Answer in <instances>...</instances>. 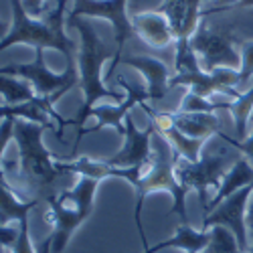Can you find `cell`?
Segmentation results:
<instances>
[{
  "mask_svg": "<svg viewBox=\"0 0 253 253\" xmlns=\"http://www.w3.org/2000/svg\"><path fill=\"white\" fill-rule=\"evenodd\" d=\"M67 27H73L79 33V49H77V71H79V85L83 91V108L79 116L73 120L77 134H75V146H73V156L77 158L79 142L85 134V122L91 118V110L95 108L97 99H112L114 103L124 101L120 93L108 89L103 83V63L108 59L116 61L118 49L116 45L105 43L97 29L93 27L91 18H73L67 20Z\"/></svg>",
  "mask_w": 253,
  "mask_h": 253,
  "instance_id": "cell-1",
  "label": "cell"
},
{
  "mask_svg": "<svg viewBox=\"0 0 253 253\" xmlns=\"http://www.w3.org/2000/svg\"><path fill=\"white\" fill-rule=\"evenodd\" d=\"M67 0H57L55 10L45 18H33L27 14L23 0H10L12 25L4 33L0 49L6 51L12 45H29L37 49H53L65 57L67 67H77V45L63 31V12Z\"/></svg>",
  "mask_w": 253,
  "mask_h": 253,
  "instance_id": "cell-2",
  "label": "cell"
},
{
  "mask_svg": "<svg viewBox=\"0 0 253 253\" xmlns=\"http://www.w3.org/2000/svg\"><path fill=\"white\" fill-rule=\"evenodd\" d=\"M176 164L178 156L172 150V146L168 144V140L160 134H154L152 138V160L146 168V174L138 182L136 191V207H134V223L138 229L140 241L144 245V251H148V239H146L144 227H142V207L144 201L148 199L152 193H168L172 199V209L170 213L180 219V223H188L186 217V193L188 188L178 180L176 176Z\"/></svg>",
  "mask_w": 253,
  "mask_h": 253,
  "instance_id": "cell-3",
  "label": "cell"
},
{
  "mask_svg": "<svg viewBox=\"0 0 253 253\" xmlns=\"http://www.w3.org/2000/svg\"><path fill=\"white\" fill-rule=\"evenodd\" d=\"M99 180L79 176L73 188L61 191L47 199L49 213L45 219L53 225V253H63L67 249L75 231L85 223L95 209V193Z\"/></svg>",
  "mask_w": 253,
  "mask_h": 253,
  "instance_id": "cell-4",
  "label": "cell"
},
{
  "mask_svg": "<svg viewBox=\"0 0 253 253\" xmlns=\"http://www.w3.org/2000/svg\"><path fill=\"white\" fill-rule=\"evenodd\" d=\"M45 126L16 120L14 122V140L18 146V172L20 178L27 184V188H33L37 195H43L49 199L55 180L61 176V172L55 166V156L45 148L43 134Z\"/></svg>",
  "mask_w": 253,
  "mask_h": 253,
  "instance_id": "cell-5",
  "label": "cell"
},
{
  "mask_svg": "<svg viewBox=\"0 0 253 253\" xmlns=\"http://www.w3.org/2000/svg\"><path fill=\"white\" fill-rule=\"evenodd\" d=\"M45 51L37 49L35 59L31 63H16V65H2L0 75H14L27 79L37 91V97L49 99L53 105L57 99H61L73 85L79 83V71L77 67H67L63 73H55L47 67L45 63Z\"/></svg>",
  "mask_w": 253,
  "mask_h": 253,
  "instance_id": "cell-6",
  "label": "cell"
},
{
  "mask_svg": "<svg viewBox=\"0 0 253 253\" xmlns=\"http://www.w3.org/2000/svg\"><path fill=\"white\" fill-rule=\"evenodd\" d=\"M233 164H235V160L225 152L205 154V156H201L199 162H184L178 158L176 176L188 191H195L199 195L203 211H207V207L211 203L209 191H215V193L219 191L227 170Z\"/></svg>",
  "mask_w": 253,
  "mask_h": 253,
  "instance_id": "cell-7",
  "label": "cell"
},
{
  "mask_svg": "<svg viewBox=\"0 0 253 253\" xmlns=\"http://www.w3.org/2000/svg\"><path fill=\"white\" fill-rule=\"evenodd\" d=\"M126 4H128V0H73V6L67 12V20L103 18L114 27V43H116L118 55H116V61H112L110 75L118 67V63H122L126 41L134 35L132 16H128Z\"/></svg>",
  "mask_w": 253,
  "mask_h": 253,
  "instance_id": "cell-8",
  "label": "cell"
},
{
  "mask_svg": "<svg viewBox=\"0 0 253 253\" xmlns=\"http://www.w3.org/2000/svg\"><path fill=\"white\" fill-rule=\"evenodd\" d=\"M235 37L225 31H215L211 27L201 25L195 37L191 39V49L197 53L199 63L205 71H213L219 67L239 69L241 53L235 47Z\"/></svg>",
  "mask_w": 253,
  "mask_h": 253,
  "instance_id": "cell-9",
  "label": "cell"
},
{
  "mask_svg": "<svg viewBox=\"0 0 253 253\" xmlns=\"http://www.w3.org/2000/svg\"><path fill=\"white\" fill-rule=\"evenodd\" d=\"M253 195V184L241 188V191L233 193L221 201L209 215L203 217V227L205 231H211L215 227H225L233 233L237 245L245 253L249 249V229H247V207L249 199Z\"/></svg>",
  "mask_w": 253,
  "mask_h": 253,
  "instance_id": "cell-10",
  "label": "cell"
},
{
  "mask_svg": "<svg viewBox=\"0 0 253 253\" xmlns=\"http://www.w3.org/2000/svg\"><path fill=\"white\" fill-rule=\"evenodd\" d=\"M118 85L122 89H126L124 101L95 105V108L91 110V116L97 120V126L85 130V134L99 132L103 128H114L120 136H124L126 134V120H128V116H130V110L134 108V105H138V103L142 105V103H146V99H150L148 89L140 87V85H134V83L126 81L124 77H118Z\"/></svg>",
  "mask_w": 253,
  "mask_h": 253,
  "instance_id": "cell-11",
  "label": "cell"
},
{
  "mask_svg": "<svg viewBox=\"0 0 253 253\" xmlns=\"http://www.w3.org/2000/svg\"><path fill=\"white\" fill-rule=\"evenodd\" d=\"M205 0H164L162 6L158 8L160 12L166 14L170 20L172 33L176 37V55L180 57L191 47V39L201 27V18L205 12L201 10V4Z\"/></svg>",
  "mask_w": 253,
  "mask_h": 253,
  "instance_id": "cell-12",
  "label": "cell"
},
{
  "mask_svg": "<svg viewBox=\"0 0 253 253\" xmlns=\"http://www.w3.org/2000/svg\"><path fill=\"white\" fill-rule=\"evenodd\" d=\"M154 128L148 126L146 130H138L134 120L128 116L126 120V134H124V146L108 158L110 164L118 168H130V166H144L152 160V138Z\"/></svg>",
  "mask_w": 253,
  "mask_h": 253,
  "instance_id": "cell-13",
  "label": "cell"
},
{
  "mask_svg": "<svg viewBox=\"0 0 253 253\" xmlns=\"http://www.w3.org/2000/svg\"><path fill=\"white\" fill-rule=\"evenodd\" d=\"M132 25H134V33L146 45L154 49H168L172 43L176 45V37L172 33L170 20L160 10H146L132 14Z\"/></svg>",
  "mask_w": 253,
  "mask_h": 253,
  "instance_id": "cell-14",
  "label": "cell"
},
{
  "mask_svg": "<svg viewBox=\"0 0 253 253\" xmlns=\"http://www.w3.org/2000/svg\"><path fill=\"white\" fill-rule=\"evenodd\" d=\"M122 63L134 67L136 71H140L146 77V89L150 93L152 101H160L166 97L168 89H170V71H168L166 63L156 59V57H148V55H126L122 57Z\"/></svg>",
  "mask_w": 253,
  "mask_h": 253,
  "instance_id": "cell-15",
  "label": "cell"
},
{
  "mask_svg": "<svg viewBox=\"0 0 253 253\" xmlns=\"http://www.w3.org/2000/svg\"><path fill=\"white\" fill-rule=\"evenodd\" d=\"M211 241H213V229L205 231V229H193L188 223H180L176 227V231L172 233V237H168L156 245H150L148 251L144 253H156L160 249H168V247H178L184 249V253H203Z\"/></svg>",
  "mask_w": 253,
  "mask_h": 253,
  "instance_id": "cell-16",
  "label": "cell"
},
{
  "mask_svg": "<svg viewBox=\"0 0 253 253\" xmlns=\"http://www.w3.org/2000/svg\"><path fill=\"white\" fill-rule=\"evenodd\" d=\"M249 184H253V164L247 158H237L235 164L227 170V174H225V178L221 182V188L215 193V197L211 199L207 211H203V217L209 215L221 201H225L227 197H231L233 193L241 191V188H245Z\"/></svg>",
  "mask_w": 253,
  "mask_h": 253,
  "instance_id": "cell-17",
  "label": "cell"
},
{
  "mask_svg": "<svg viewBox=\"0 0 253 253\" xmlns=\"http://www.w3.org/2000/svg\"><path fill=\"white\" fill-rule=\"evenodd\" d=\"M2 205H0V225H20L23 221H29L31 211L37 207L39 199H20L6 180V174L2 172Z\"/></svg>",
  "mask_w": 253,
  "mask_h": 253,
  "instance_id": "cell-18",
  "label": "cell"
},
{
  "mask_svg": "<svg viewBox=\"0 0 253 253\" xmlns=\"http://www.w3.org/2000/svg\"><path fill=\"white\" fill-rule=\"evenodd\" d=\"M174 118H176V130H180L182 134L191 136V138L209 140L211 136L221 134L219 120L215 114H180V112H174Z\"/></svg>",
  "mask_w": 253,
  "mask_h": 253,
  "instance_id": "cell-19",
  "label": "cell"
},
{
  "mask_svg": "<svg viewBox=\"0 0 253 253\" xmlns=\"http://www.w3.org/2000/svg\"><path fill=\"white\" fill-rule=\"evenodd\" d=\"M223 108L231 112L235 124V136L245 140L247 136V124L249 118H253V85L247 91H241L233 101H225Z\"/></svg>",
  "mask_w": 253,
  "mask_h": 253,
  "instance_id": "cell-20",
  "label": "cell"
},
{
  "mask_svg": "<svg viewBox=\"0 0 253 253\" xmlns=\"http://www.w3.org/2000/svg\"><path fill=\"white\" fill-rule=\"evenodd\" d=\"M164 138L168 140V144L172 146V150L176 152V156L184 162H199L201 156H203V148L207 140H201V138H191L182 134L180 130H170L168 134H164Z\"/></svg>",
  "mask_w": 253,
  "mask_h": 253,
  "instance_id": "cell-21",
  "label": "cell"
},
{
  "mask_svg": "<svg viewBox=\"0 0 253 253\" xmlns=\"http://www.w3.org/2000/svg\"><path fill=\"white\" fill-rule=\"evenodd\" d=\"M0 85H2V103L4 105L27 103V101H33L37 97L35 87L23 77L0 75Z\"/></svg>",
  "mask_w": 253,
  "mask_h": 253,
  "instance_id": "cell-22",
  "label": "cell"
},
{
  "mask_svg": "<svg viewBox=\"0 0 253 253\" xmlns=\"http://www.w3.org/2000/svg\"><path fill=\"white\" fill-rule=\"evenodd\" d=\"M223 108V103H217V101H211L209 97H203V95H197L195 91L188 89L182 99H180V105L178 110L180 114H215V110Z\"/></svg>",
  "mask_w": 253,
  "mask_h": 253,
  "instance_id": "cell-23",
  "label": "cell"
},
{
  "mask_svg": "<svg viewBox=\"0 0 253 253\" xmlns=\"http://www.w3.org/2000/svg\"><path fill=\"white\" fill-rule=\"evenodd\" d=\"M203 253H243L241 247L237 245L233 233L225 227H215L213 229V241Z\"/></svg>",
  "mask_w": 253,
  "mask_h": 253,
  "instance_id": "cell-24",
  "label": "cell"
},
{
  "mask_svg": "<svg viewBox=\"0 0 253 253\" xmlns=\"http://www.w3.org/2000/svg\"><path fill=\"white\" fill-rule=\"evenodd\" d=\"M142 108L146 110V114H148V118H150V126L154 128L156 134L164 136V134H168L170 130L176 128L174 112H158V110H152L150 105H146V103H142Z\"/></svg>",
  "mask_w": 253,
  "mask_h": 253,
  "instance_id": "cell-25",
  "label": "cell"
},
{
  "mask_svg": "<svg viewBox=\"0 0 253 253\" xmlns=\"http://www.w3.org/2000/svg\"><path fill=\"white\" fill-rule=\"evenodd\" d=\"M253 77V41H245L241 45V67H239V85L237 89L247 87Z\"/></svg>",
  "mask_w": 253,
  "mask_h": 253,
  "instance_id": "cell-26",
  "label": "cell"
},
{
  "mask_svg": "<svg viewBox=\"0 0 253 253\" xmlns=\"http://www.w3.org/2000/svg\"><path fill=\"white\" fill-rule=\"evenodd\" d=\"M219 138H223L227 144H231V146H233V148H237L239 152H243L245 156H247V160L253 164V126H251V134L245 138V140H233V138H229L225 132H221L219 134Z\"/></svg>",
  "mask_w": 253,
  "mask_h": 253,
  "instance_id": "cell-27",
  "label": "cell"
},
{
  "mask_svg": "<svg viewBox=\"0 0 253 253\" xmlns=\"http://www.w3.org/2000/svg\"><path fill=\"white\" fill-rule=\"evenodd\" d=\"M14 122L16 118H2V144H0V156H2V160H4L10 138L14 140Z\"/></svg>",
  "mask_w": 253,
  "mask_h": 253,
  "instance_id": "cell-28",
  "label": "cell"
},
{
  "mask_svg": "<svg viewBox=\"0 0 253 253\" xmlns=\"http://www.w3.org/2000/svg\"><path fill=\"white\" fill-rule=\"evenodd\" d=\"M23 6L33 18H43L45 14V0H23Z\"/></svg>",
  "mask_w": 253,
  "mask_h": 253,
  "instance_id": "cell-29",
  "label": "cell"
},
{
  "mask_svg": "<svg viewBox=\"0 0 253 253\" xmlns=\"http://www.w3.org/2000/svg\"><path fill=\"white\" fill-rule=\"evenodd\" d=\"M217 2L221 4V6H217V8H209L205 14H215V12H221V10H227V8H231V6H235L239 0H217Z\"/></svg>",
  "mask_w": 253,
  "mask_h": 253,
  "instance_id": "cell-30",
  "label": "cell"
},
{
  "mask_svg": "<svg viewBox=\"0 0 253 253\" xmlns=\"http://www.w3.org/2000/svg\"><path fill=\"white\" fill-rule=\"evenodd\" d=\"M39 253H53V237L51 235L47 239H43V243L39 245Z\"/></svg>",
  "mask_w": 253,
  "mask_h": 253,
  "instance_id": "cell-31",
  "label": "cell"
},
{
  "mask_svg": "<svg viewBox=\"0 0 253 253\" xmlns=\"http://www.w3.org/2000/svg\"><path fill=\"white\" fill-rule=\"evenodd\" d=\"M247 229H249V233L253 231V195H251L249 207H247Z\"/></svg>",
  "mask_w": 253,
  "mask_h": 253,
  "instance_id": "cell-32",
  "label": "cell"
},
{
  "mask_svg": "<svg viewBox=\"0 0 253 253\" xmlns=\"http://www.w3.org/2000/svg\"><path fill=\"white\" fill-rule=\"evenodd\" d=\"M233 8H253V0H239L235 6H231L227 10H233Z\"/></svg>",
  "mask_w": 253,
  "mask_h": 253,
  "instance_id": "cell-33",
  "label": "cell"
},
{
  "mask_svg": "<svg viewBox=\"0 0 253 253\" xmlns=\"http://www.w3.org/2000/svg\"><path fill=\"white\" fill-rule=\"evenodd\" d=\"M245 253H253V231L249 233V249H247Z\"/></svg>",
  "mask_w": 253,
  "mask_h": 253,
  "instance_id": "cell-34",
  "label": "cell"
}]
</instances>
